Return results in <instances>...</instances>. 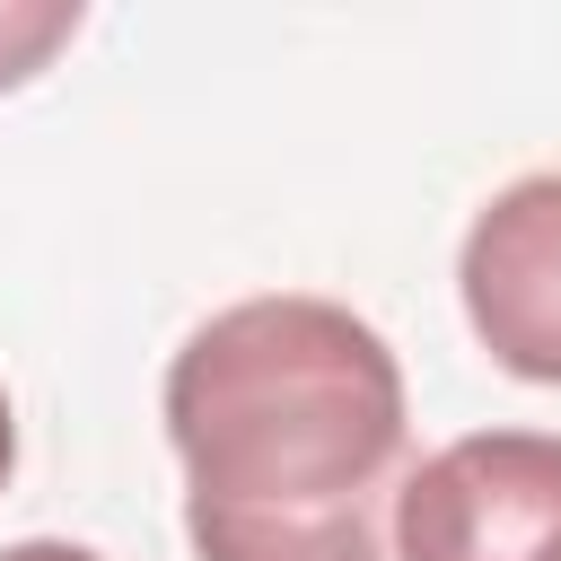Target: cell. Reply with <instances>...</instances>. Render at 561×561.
<instances>
[{"label":"cell","instance_id":"obj_1","mask_svg":"<svg viewBox=\"0 0 561 561\" xmlns=\"http://www.w3.org/2000/svg\"><path fill=\"white\" fill-rule=\"evenodd\" d=\"M403 430L386 333L307 289L237 298L167 359V438L202 561H394Z\"/></svg>","mask_w":561,"mask_h":561},{"label":"cell","instance_id":"obj_2","mask_svg":"<svg viewBox=\"0 0 561 561\" xmlns=\"http://www.w3.org/2000/svg\"><path fill=\"white\" fill-rule=\"evenodd\" d=\"M394 561H561V438L473 430L394 491Z\"/></svg>","mask_w":561,"mask_h":561},{"label":"cell","instance_id":"obj_3","mask_svg":"<svg viewBox=\"0 0 561 561\" xmlns=\"http://www.w3.org/2000/svg\"><path fill=\"white\" fill-rule=\"evenodd\" d=\"M456 289L508 377L561 386V175H517L473 210Z\"/></svg>","mask_w":561,"mask_h":561},{"label":"cell","instance_id":"obj_4","mask_svg":"<svg viewBox=\"0 0 561 561\" xmlns=\"http://www.w3.org/2000/svg\"><path fill=\"white\" fill-rule=\"evenodd\" d=\"M79 35V0H0V88L35 79Z\"/></svg>","mask_w":561,"mask_h":561},{"label":"cell","instance_id":"obj_5","mask_svg":"<svg viewBox=\"0 0 561 561\" xmlns=\"http://www.w3.org/2000/svg\"><path fill=\"white\" fill-rule=\"evenodd\" d=\"M0 561H105L88 543H53V535H26V543H0Z\"/></svg>","mask_w":561,"mask_h":561},{"label":"cell","instance_id":"obj_6","mask_svg":"<svg viewBox=\"0 0 561 561\" xmlns=\"http://www.w3.org/2000/svg\"><path fill=\"white\" fill-rule=\"evenodd\" d=\"M9 473H18V412H9V394H0V491H9Z\"/></svg>","mask_w":561,"mask_h":561}]
</instances>
